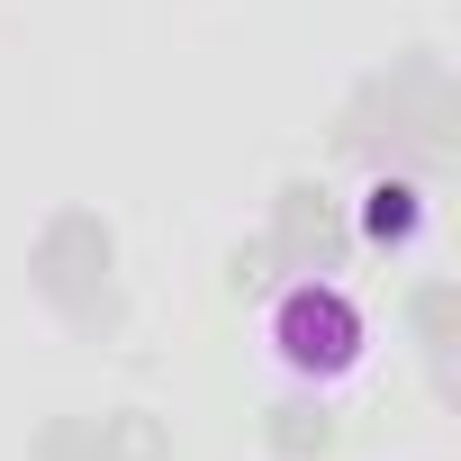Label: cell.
Returning <instances> with one entry per match:
<instances>
[{
  "mask_svg": "<svg viewBox=\"0 0 461 461\" xmlns=\"http://www.w3.org/2000/svg\"><path fill=\"white\" fill-rule=\"evenodd\" d=\"M109 263H118V245H109L100 208H55V217L37 226V254H28L37 299H46L55 317H73V326H118V281H109Z\"/></svg>",
  "mask_w": 461,
  "mask_h": 461,
  "instance_id": "cell-2",
  "label": "cell"
},
{
  "mask_svg": "<svg viewBox=\"0 0 461 461\" xmlns=\"http://www.w3.org/2000/svg\"><path fill=\"white\" fill-rule=\"evenodd\" d=\"M263 443H272L281 461H326V452H335V416H326L317 398H281V407L263 416Z\"/></svg>",
  "mask_w": 461,
  "mask_h": 461,
  "instance_id": "cell-7",
  "label": "cell"
},
{
  "mask_svg": "<svg viewBox=\"0 0 461 461\" xmlns=\"http://www.w3.org/2000/svg\"><path fill=\"white\" fill-rule=\"evenodd\" d=\"M263 245H272V263H290V272H335V263L353 254V226H344V208H335L326 181H281Z\"/></svg>",
  "mask_w": 461,
  "mask_h": 461,
  "instance_id": "cell-4",
  "label": "cell"
},
{
  "mask_svg": "<svg viewBox=\"0 0 461 461\" xmlns=\"http://www.w3.org/2000/svg\"><path fill=\"white\" fill-rule=\"evenodd\" d=\"M226 281H236V299H245V290H263V281H272V245H263V236H254V245H236Z\"/></svg>",
  "mask_w": 461,
  "mask_h": 461,
  "instance_id": "cell-9",
  "label": "cell"
},
{
  "mask_svg": "<svg viewBox=\"0 0 461 461\" xmlns=\"http://www.w3.org/2000/svg\"><path fill=\"white\" fill-rule=\"evenodd\" d=\"M37 461H91V425H46L37 434Z\"/></svg>",
  "mask_w": 461,
  "mask_h": 461,
  "instance_id": "cell-10",
  "label": "cell"
},
{
  "mask_svg": "<svg viewBox=\"0 0 461 461\" xmlns=\"http://www.w3.org/2000/svg\"><path fill=\"white\" fill-rule=\"evenodd\" d=\"M416 236H425V190H416L407 172H380V181H371V199H362V245L407 254Z\"/></svg>",
  "mask_w": 461,
  "mask_h": 461,
  "instance_id": "cell-5",
  "label": "cell"
},
{
  "mask_svg": "<svg viewBox=\"0 0 461 461\" xmlns=\"http://www.w3.org/2000/svg\"><path fill=\"white\" fill-rule=\"evenodd\" d=\"M91 461H172V434H163V416L118 407V416L91 425Z\"/></svg>",
  "mask_w": 461,
  "mask_h": 461,
  "instance_id": "cell-8",
  "label": "cell"
},
{
  "mask_svg": "<svg viewBox=\"0 0 461 461\" xmlns=\"http://www.w3.org/2000/svg\"><path fill=\"white\" fill-rule=\"evenodd\" d=\"M407 326H416V344H425L434 380L452 389V344H461V290H452V281H425V290L407 299Z\"/></svg>",
  "mask_w": 461,
  "mask_h": 461,
  "instance_id": "cell-6",
  "label": "cell"
},
{
  "mask_svg": "<svg viewBox=\"0 0 461 461\" xmlns=\"http://www.w3.org/2000/svg\"><path fill=\"white\" fill-rule=\"evenodd\" d=\"M335 145L344 154H371V163H443L452 145H461V91H452V73L416 46V55H398L389 73H371L353 100H344V118H335Z\"/></svg>",
  "mask_w": 461,
  "mask_h": 461,
  "instance_id": "cell-1",
  "label": "cell"
},
{
  "mask_svg": "<svg viewBox=\"0 0 461 461\" xmlns=\"http://www.w3.org/2000/svg\"><path fill=\"white\" fill-rule=\"evenodd\" d=\"M272 353H281L299 380H344V371L362 362V308H353L326 272H308V281H290V290L272 299Z\"/></svg>",
  "mask_w": 461,
  "mask_h": 461,
  "instance_id": "cell-3",
  "label": "cell"
}]
</instances>
